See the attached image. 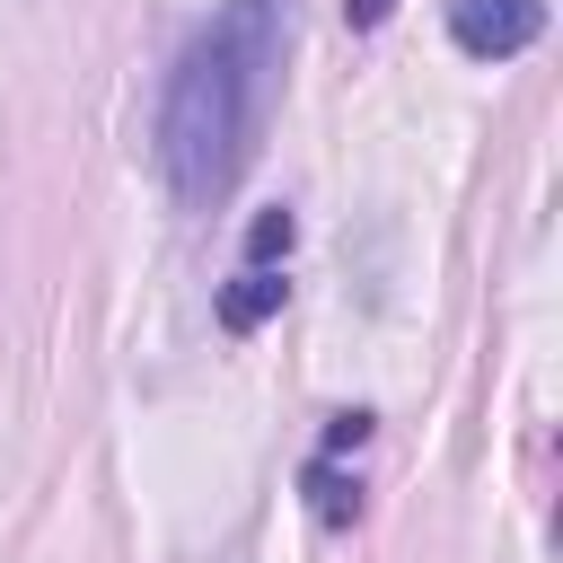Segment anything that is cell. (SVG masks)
Listing matches in <instances>:
<instances>
[{
    "instance_id": "cell-1",
    "label": "cell",
    "mask_w": 563,
    "mask_h": 563,
    "mask_svg": "<svg viewBox=\"0 0 563 563\" xmlns=\"http://www.w3.org/2000/svg\"><path fill=\"white\" fill-rule=\"evenodd\" d=\"M282 53H290V0H220L158 97V176L185 211L229 202V185L255 167L273 97H282Z\"/></svg>"
},
{
    "instance_id": "cell-2",
    "label": "cell",
    "mask_w": 563,
    "mask_h": 563,
    "mask_svg": "<svg viewBox=\"0 0 563 563\" xmlns=\"http://www.w3.org/2000/svg\"><path fill=\"white\" fill-rule=\"evenodd\" d=\"M449 35L475 62H510L545 35V0H449Z\"/></svg>"
},
{
    "instance_id": "cell-3",
    "label": "cell",
    "mask_w": 563,
    "mask_h": 563,
    "mask_svg": "<svg viewBox=\"0 0 563 563\" xmlns=\"http://www.w3.org/2000/svg\"><path fill=\"white\" fill-rule=\"evenodd\" d=\"M282 290H290V282H282V264H246V273L220 290V325H229V334H255V325L282 308Z\"/></svg>"
},
{
    "instance_id": "cell-4",
    "label": "cell",
    "mask_w": 563,
    "mask_h": 563,
    "mask_svg": "<svg viewBox=\"0 0 563 563\" xmlns=\"http://www.w3.org/2000/svg\"><path fill=\"white\" fill-rule=\"evenodd\" d=\"M299 484H308V510H317L325 528H343V519L361 510V484H352L334 457H308V475H299Z\"/></svg>"
},
{
    "instance_id": "cell-5",
    "label": "cell",
    "mask_w": 563,
    "mask_h": 563,
    "mask_svg": "<svg viewBox=\"0 0 563 563\" xmlns=\"http://www.w3.org/2000/svg\"><path fill=\"white\" fill-rule=\"evenodd\" d=\"M290 238H299V220L273 202V211H255V229H246V264H282L290 255Z\"/></svg>"
},
{
    "instance_id": "cell-6",
    "label": "cell",
    "mask_w": 563,
    "mask_h": 563,
    "mask_svg": "<svg viewBox=\"0 0 563 563\" xmlns=\"http://www.w3.org/2000/svg\"><path fill=\"white\" fill-rule=\"evenodd\" d=\"M361 440H369V413H334V431H325L317 457H343V449H361Z\"/></svg>"
},
{
    "instance_id": "cell-7",
    "label": "cell",
    "mask_w": 563,
    "mask_h": 563,
    "mask_svg": "<svg viewBox=\"0 0 563 563\" xmlns=\"http://www.w3.org/2000/svg\"><path fill=\"white\" fill-rule=\"evenodd\" d=\"M387 9H396V0H343V18H352V26H387Z\"/></svg>"
}]
</instances>
